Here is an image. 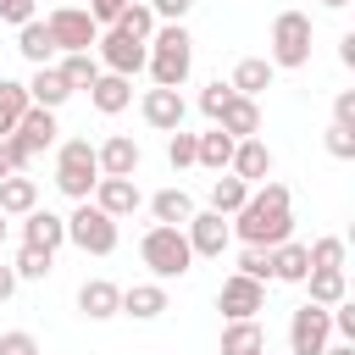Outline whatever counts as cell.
<instances>
[{
  "label": "cell",
  "instance_id": "6da1fadb",
  "mask_svg": "<svg viewBox=\"0 0 355 355\" xmlns=\"http://www.w3.org/2000/svg\"><path fill=\"white\" fill-rule=\"evenodd\" d=\"M233 233L250 244V250H277L294 239V205H288V189L283 183H261L250 189V200L233 211Z\"/></svg>",
  "mask_w": 355,
  "mask_h": 355
},
{
  "label": "cell",
  "instance_id": "7a4b0ae2",
  "mask_svg": "<svg viewBox=\"0 0 355 355\" xmlns=\"http://www.w3.org/2000/svg\"><path fill=\"white\" fill-rule=\"evenodd\" d=\"M150 78H155V89H183L189 83V67H194V39H189V28L183 22H161L155 33H150Z\"/></svg>",
  "mask_w": 355,
  "mask_h": 355
},
{
  "label": "cell",
  "instance_id": "3957f363",
  "mask_svg": "<svg viewBox=\"0 0 355 355\" xmlns=\"http://www.w3.org/2000/svg\"><path fill=\"white\" fill-rule=\"evenodd\" d=\"M139 261L155 272V283H172V277H183L189 266H194V250H189V239H183V227H150L144 239H139Z\"/></svg>",
  "mask_w": 355,
  "mask_h": 355
},
{
  "label": "cell",
  "instance_id": "277c9868",
  "mask_svg": "<svg viewBox=\"0 0 355 355\" xmlns=\"http://www.w3.org/2000/svg\"><path fill=\"white\" fill-rule=\"evenodd\" d=\"M94 183H100V161H94V144L89 139H67L61 144V155H55V189L67 194V200H89L94 194Z\"/></svg>",
  "mask_w": 355,
  "mask_h": 355
},
{
  "label": "cell",
  "instance_id": "5b68a950",
  "mask_svg": "<svg viewBox=\"0 0 355 355\" xmlns=\"http://www.w3.org/2000/svg\"><path fill=\"white\" fill-rule=\"evenodd\" d=\"M266 61L283 67V72H294V67L311 61V17L305 11H277V22H272V55Z\"/></svg>",
  "mask_w": 355,
  "mask_h": 355
},
{
  "label": "cell",
  "instance_id": "8992f818",
  "mask_svg": "<svg viewBox=\"0 0 355 355\" xmlns=\"http://www.w3.org/2000/svg\"><path fill=\"white\" fill-rule=\"evenodd\" d=\"M44 28H50V39H55L61 55H78V50H94L100 44V28H94V17L83 6H55L44 17Z\"/></svg>",
  "mask_w": 355,
  "mask_h": 355
},
{
  "label": "cell",
  "instance_id": "52a82bcc",
  "mask_svg": "<svg viewBox=\"0 0 355 355\" xmlns=\"http://www.w3.org/2000/svg\"><path fill=\"white\" fill-rule=\"evenodd\" d=\"M67 239H72L83 255H111V250H116V222H111L100 205L83 200V205L67 216Z\"/></svg>",
  "mask_w": 355,
  "mask_h": 355
},
{
  "label": "cell",
  "instance_id": "ba28073f",
  "mask_svg": "<svg viewBox=\"0 0 355 355\" xmlns=\"http://www.w3.org/2000/svg\"><path fill=\"white\" fill-rule=\"evenodd\" d=\"M216 311H222L227 322H255V311H266V283H255V277H244V272L222 277Z\"/></svg>",
  "mask_w": 355,
  "mask_h": 355
},
{
  "label": "cell",
  "instance_id": "9c48e42d",
  "mask_svg": "<svg viewBox=\"0 0 355 355\" xmlns=\"http://www.w3.org/2000/svg\"><path fill=\"white\" fill-rule=\"evenodd\" d=\"M327 338H333V316L305 300V305L288 316V349H294V355H322Z\"/></svg>",
  "mask_w": 355,
  "mask_h": 355
},
{
  "label": "cell",
  "instance_id": "30bf717a",
  "mask_svg": "<svg viewBox=\"0 0 355 355\" xmlns=\"http://www.w3.org/2000/svg\"><path fill=\"white\" fill-rule=\"evenodd\" d=\"M94 50H100V72H116V78H133V72H144V61H150V44H139V39L116 33V28H105Z\"/></svg>",
  "mask_w": 355,
  "mask_h": 355
},
{
  "label": "cell",
  "instance_id": "8fae6325",
  "mask_svg": "<svg viewBox=\"0 0 355 355\" xmlns=\"http://www.w3.org/2000/svg\"><path fill=\"white\" fill-rule=\"evenodd\" d=\"M183 239H189V250H194V255H222V250L233 244V222H227V216H216V211H194V216H189V227H183Z\"/></svg>",
  "mask_w": 355,
  "mask_h": 355
},
{
  "label": "cell",
  "instance_id": "7c38bea8",
  "mask_svg": "<svg viewBox=\"0 0 355 355\" xmlns=\"http://www.w3.org/2000/svg\"><path fill=\"white\" fill-rule=\"evenodd\" d=\"M139 111H144V122L155 128V133H178L183 128V94L178 89H144V100H139Z\"/></svg>",
  "mask_w": 355,
  "mask_h": 355
},
{
  "label": "cell",
  "instance_id": "4fadbf2b",
  "mask_svg": "<svg viewBox=\"0 0 355 355\" xmlns=\"http://www.w3.org/2000/svg\"><path fill=\"white\" fill-rule=\"evenodd\" d=\"M139 139H128V133H111L105 144H94V161H100V178H133L139 172Z\"/></svg>",
  "mask_w": 355,
  "mask_h": 355
},
{
  "label": "cell",
  "instance_id": "5bb4252c",
  "mask_svg": "<svg viewBox=\"0 0 355 355\" xmlns=\"http://www.w3.org/2000/svg\"><path fill=\"white\" fill-rule=\"evenodd\" d=\"M89 205H100L111 222H122V216L139 211V183H133V178H100L94 194H89Z\"/></svg>",
  "mask_w": 355,
  "mask_h": 355
},
{
  "label": "cell",
  "instance_id": "9a60e30c",
  "mask_svg": "<svg viewBox=\"0 0 355 355\" xmlns=\"http://www.w3.org/2000/svg\"><path fill=\"white\" fill-rule=\"evenodd\" d=\"M22 244L28 250H44V255H55L61 244H67V216H55V211H28L22 216Z\"/></svg>",
  "mask_w": 355,
  "mask_h": 355
},
{
  "label": "cell",
  "instance_id": "2e32d148",
  "mask_svg": "<svg viewBox=\"0 0 355 355\" xmlns=\"http://www.w3.org/2000/svg\"><path fill=\"white\" fill-rule=\"evenodd\" d=\"M227 172L239 178V183H266V172H272V150H266V139H239L233 144V161H227Z\"/></svg>",
  "mask_w": 355,
  "mask_h": 355
},
{
  "label": "cell",
  "instance_id": "e0dca14e",
  "mask_svg": "<svg viewBox=\"0 0 355 355\" xmlns=\"http://www.w3.org/2000/svg\"><path fill=\"white\" fill-rule=\"evenodd\" d=\"M22 89H28V105H39V111H61V105L72 100L67 78L55 72V61H50V67H33V78H28Z\"/></svg>",
  "mask_w": 355,
  "mask_h": 355
},
{
  "label": "cell",
  "instance_id": "ac0fdd59",
  "mask_svg": "<svg viewBox=\"0 0 355 355\" xmlns=\"http://www.w3.org/2000/svg\"><path fill=\"white\" fill-rule=\"evenodd\" d=\"M78 311H83L89 322H111V316L122 311V288H116L111 277H89V283L78 288Z\"/></svg>",
  "mask_w": 355,
  "mask_h": 355
},
{
  "label": "cell",
  "instance_id": "d6986e66",
  "mask_svg": "<svg viewBox=\"0 0 355 355\" xmlns=\"http://www.w3.org/2000/svg\"><path fill=\"white\" fill-rule=\"evenodd\" d=\"M89 100H94V111H100V116H116V111H128V105H133V78L100 72V78L89 83Z\"/></svg>",
  "mask_w": 355,
  "mask_h": 355
},
{
  "label": "cell",
  "instance_id": "ffe728a7",
  "mask_svg": "<svg viewBox=\"0 0 355 355\" xmlns=\"http://www.w3.org/2000/svg\"><path fill=\"white\" fill-rule=\"evenodd\" d=\"M211 128H222L227 139H261V105H255V100H244V94H233V100H227V111H222Z\"/></svg>",
  "mask_w": 355,
  "mask_h": 355
},
{
  "label": "cell",
  "instance_id": "44dd1931",
  "mask_svg": "<svg viewBox=\"0 0 355 355\" xmlns=\"http://www.w3.org/2000/svg\"><path fill=\"white\" fill-rule=\"evenodd\" d=\"M272 78H277V67H272L266 55H244V61L233 67L227 89H233V94H244V100H255L261 89H272Z\"/></svg>",
  "mask_w": 355,
  "mask_h": 355
},
{
  "label": "cell",
  "instance_id": "7402d4cb",
  "mask_svg": "<svg viewBox=\"0 0 355 355\" xmlns=\"http://www.w3.org/2000/svg\"><path fill=\"white\" fill-rule=\"evenodd\" d=\"M161 311H166V288H161V283H133V288H122V311H116V316L155 322Z\"/></svg>",
  "mask_w": 355,
  "mask_h": 355
},
{
  "label": "cell",
  "instance_id": "603a6c76",
  "mask_svg": "<svg viewBox=\"0 0 355 355\" xmlns=\"http://www.w3.org/2000/svg\"><path fill=\"white\" fill-rule=\"evenodd\" d=\"M17 50H22L28 67H50V61H55V39H50V28H44L39 17L17 28Z\"/></svg>",
  "mask_w": 355,
  "mask_h": 355
},
{
  "label": "cell",
  "instance_id": "cb8c5ba5",
  "mask_svg": "<svg viewBox=\"0 0 355 355\" xmlns=\"http://www.w3.org/2000/svg\"><path fill=\"white\" fill-rule=\"evenodd\" d=\"M233 144H239V139H227L222 128H211V133H194V166H205V172H227V161H233Z\"/></svg>",
  "mask_w": 355,
  "mask_h": 355
},
{
  "label": "cell",
  "instance_id": "d4e9b609",
  "mask_svg": "<svg viewBox=\"0 0 355 355\" xmlns=\"http://www.w3.org/2000/svg\"><path fill=\"white\" fill-rule=\"evenodd\" d=\"M33 205H39V183L33 178H22V172L0 178V216H28Z\"/></svg>",
  "mask_w": 355,
  "mask_h": 355
},
{
  "label": "cell",
  "instance_id": "484cf974",
  "mask_svg": "<svg viewBox=\"0 0 355 355\" xmlns=\"http://www.w3.org/2000/svg\"><path fill=\"white\" fill-rule=\"evenodd\" d=\"M272 277H277V283H305V277H311V255H305V244H294V239L277 244V250H272Z\"/></svg>",
  "mask_w": 355,
  "mask_h": 355
},
{
  "label": "cell",
  "instance_id": "4316f807",
  "mask_svg": "<svg viewBox=\"0 0 355 355\" xmlns=\"http://www.w3.org/2000/svg\"><path fill=\"white\" fill-rule=\"evenodd\" d=\"M222 355H266L261 322H227L222 327Z\"/></svg>",
  "mask_w": 355,
  "mask_h": 355
},
{
  "label": "cell",
  "instance_id": "83f0119b",
  "mask_svg": "<svg viewBox=\"0 0 355 355\" xmlns=\"http://www.w3.org/2000/svg\"><path fill=\"white\" fill-rule=\"evenodd\" d=\"M150 211H155V222H161V227H189V216H194V200H189L183 189H161V194L150 200Z\"/></svg>",
  "mask_w": 355,
  "mask_h": 355
},
{
  "label": "cell",
  "instance_id": "f1b7e54d",
  "mask_svg": "<svg viewBox=\"0 0 355 355\" xmlns=\"http://www.w3.org/2000/svg\"><path fill=\"white\" fill-rule=\"evenodd\" d=\"M111 28H116V33H128V39H139V44H150V33H155L161 22H155V11H150L144 0H128V6H122V17H116Z\"/></svg>",
  "mask_w": 355,
  "mask_h": 355
},
{
  "label": "cell",
  "instance_id": "f546056e",
  "mask_svg": "<svg viewBox=\"0 0 355 355\" xmlns=\"http://www.w3.org/2000/svg\"><path fill=\"white\" fill-rule=\"evenodd\" d=\"M244 200H250V183H239L233 172H216V178H211V211H216V216H233Z\"/></svg>",
  "mask_w": 355,
  "mask_h": 355
},
{
  "label": "cell",
  "instance_id": "4dcf8cb0",
  "mask_svg": "<svg viewBox=\"0 0 355 355\" xmlns=\"http://www.w3.org/2000/svg\"><path fill=\"white\" fill-rule=\"evenodd\" d=\"M55 72L67 78V89L78 94V89H89L94 78H100V61H94V50H78V55H61L55 61Z\"/></svg>",
  "mask_w": 355,
  "mask_h": 355
},
{
  "label": "cell",
  "instance_id": "1f68e13d",
  "mask_svg": "<svg viewBox=\"0 0 355 355\" xmlns=\"http://www.w3.org/2000/svg\"><path fill=\"white\" fill-rule=\"evenodd\" d=\"M305 288H311V305H322V311H333L338 300H349L344 272H311V277H305Z\"/></svg>",
  "mask_w": 355,
  "mask_h": 355
},
{
  "label": "cell",
  "instance_id": "d6a6232c",
  "mask_svg": "<svg viewBox=\"0 0 355 355\" xmlns=\"http://www.w3.org/2000/svg\"><path fill=\"white\" fill-rule=\"evenodd\" d=\"M22 111H28V89L17 78H0V139H11V128L22 122Z\"/></svg>",
  "mask_w": 355,
  "mask_h": 355
},
{
  "label": "cell",
  "instance_id": "836d02e7",
  "mask_svg": "<svg viewBox=\"0 0 355 355\" xmlns=\"http://www.w3.org/2000/svg\"><path fill=\"white\" fill-rule=\"evenodd\" d=\"M305 255H311V272H344V255H349V250H344V239L327 233V239L305 244Z\"/></svg>",
  "mask_w": 355,
  "mask_h": 355
},
{
  "label": "cell",
  "instance_id": "e575fe53",
  "mask_svg": "<svg viewBox=\"0 0 355 355\" xmlns=\"http://www.w3.org/2000/svg\"><path fill=\"white\" fill-rule=\"evenodd\" d=\"M50 266H55V255H44V250H17V261H11V272L17 277H28V283H39V277H50Z\"/></svg>",
  "mask_w": 355,
  "mask_h": 355
},
{
  "label": "cell",
  "instance_id": "d590c367",
  "mask_svg": "<svg viewBox=\"0 0 355 355\" xmlns=\"http://www.w3.org/2000/svg\"><path fill=\"white\" fill-rule=\"evenodd\" d=\"M322 144H327V155H333V161H355V128H338V122H327Z\"/></svg>",
  "mask_w": 355,
  "mask_h": 355
},
{
  "label": "cell",
  "instance_id": "8d00e7d4",
  "mask_svg": "<svg viewBox=\"0 0 355 355\" xmlns=\"http://www.w3.org/2000/svg\"><path fill=\"white\" fill-rule=\"evenodd\" d=\"M227 100H233V89H227V83H222V78H216V83H205V89H200V111H205V116H211V122H216V116H222V111H227Z\"/></svg>",
  "mask_w": 355,
  "mask_h": 355
},
{
  "label": "cell",
  "instance_id": "74e56055",
  "mask_svg": "<svg viewBox=\"0 0 355 355\" xmlns=\"http://www.w3.org/2000/svg\"><path fill=\"white\" fill-rule=\"evenodd\" d=\"M166 161H172V172H183V166H194V133H172L166 139Z\"/></svg>",
  "mask_w": 355,
  "mask_h": 355
},
{
  "label": "cell",
  "instance_id": "f35d334b",
  "mask_svg": "<svg viewBox=\"0 0 355 355\" xmlns=\"http://www.w3.org/2000/svg\"><path fill=\"white\" fill-rule=\"evenodd\" d=\"M239 272H244V277H255V283H266V277H272V250H250V244H244Z\"/></svg>",
  "mask_w": 355,
  "mask_h": 355
},
{
  "label": "cell",
  "instance_id": "ab89813d",
  "mask_svg": "<svg viewBox=\"0 0 355 355\" xmlns=\"http://www.w3.org/2000/svg\"><path fill=\"white\" fill-rule=\"evenodd\" d=\"M0 355H39V338L22 333V327H11V333H0Z\"/></svg>",
  "mask_w": 355,
  "mask_h": 355
},
{
  "label": "cell",
  "instance_id": "60d3db41",
  "mask_svg": "<svg viewBox=\"0 0 355 355\" xmlns=\"http://www.w3.org/2000/svg\"><path fill=\"white\" fill-rule=\"evenodd\" d=\"M33 17H39V0H0V22H17V28H22V22H33Z\"/></svg>",
  "mask_w": 355,
  "mask_h": 355
},
{
  "label": "cell",
  "instance_id": "b9f144b4",
  "mask_svg": "<svg viewBox=\"0 0 355 355\" xmlns=\"http://www.w3.org/2000/svg\"><path fill=\"white\" fill-rule=\"evenodd\" d=\"M150 11H155V22H183L194 11V0H150Z\"/></svg>",
  "mask_w": 355,
  "mask_h": 355
},
{
  "label": "cell",
  "instance_id": "7bdbcfd3",
  "mask_svg": "<svg viewBox=\"0 0 355 355\" xmlns=\"http://www.w3.org/2000/svg\"><path fill=\"white\" fill-rule=\"evenodd\" d=\"M333 122H338V128H355V89H338V100H333Z\"/></svg>",
  "mask_w": 355,
  "mask_h": 355
},
{
  "label": "cell",
  "instance_id": "ee69618b",
  "mask_svg": "<svg viewBox=\"0 0 355 355\" xmlns=\"http://www.w3.org/2000/svg\"><path fill=\"white\" fill-rule=\"evenodd\" d=\"M338 61H344V67H355V33H344V39H338Z\"/></svg>",
  "mask_w": 355,
  "mask_h": 355
},
{
  "label": "cell",
  "instance_id": "f6af8a7d",
  "mask_svg": "<svg viewBox=\"0 0 355 355\" xmlns=\"http://www.w3.org/2000/svg\"><path fill=\"white\" fill-rule=\"evenodd\" d=\"M11 294H17V272H11V266H0V300H11Z\"/></svg>",
  "mask_w": 355,
  "mask_h": 355
},
{
  "label": "cell",
  "instance_id": "bcb514c9",
  "mask_svg": "<svg viewBox=\"0 0 355 355\" xmlns=\"http://www.w3.org/2000/svg\"><path fill=\"white\" fill-rule=\"evenodd\" d=\"M11 172H17V166H11V150L0 144V178H11Z\"/></svg>",
  "mask_w": 355,
  "mask_h": 355
},
{
  "label": "cell",
  "instance_id": "7dc6e473",
  "mask_svg": "<svg viewBox=\"0 0 355 355\" xmlns=\"http://www.w3.org/2000/svg\"><path fill=\"white\" fill-rule=\"evenodd\" d=\"M322 355H355V344H327Z\"/></svg>",
  "mask_w": 355,
  "mask_h": 355
},
{
  "label": "cell",
  "instance_id": "c3c4849f",
  "mask_svg": "<svg viewBox=\"0 0 355 355\" xmlns=\"http://www.w3.org/2000/svg\"><path fill=\"white\" fill-rule=\"evenodd\" d=\"M322 6H327V11H344V6H349V0H322Z\"/></svg>",
  "mask_w": 355,
  "mask_h": 355
},
{
  "label": "cell",
  "instance_id": "681fc988",
  "mask_svg": "<svg viewBox=\"0 0 355 355\" xmlns=\"http://www.w3.org/2000/svg\"><path fill=\"white\" fill-rule=\"evenodd\" d=\"M67 6H89V0H67Z\"/></svg>",
  "mask_w": 355,
  "mask_h": 355
},
{
  "label": "cell",
  "instance_id": "f907efd6",
  "mask_svg": "<svg viewBox=\"0 0 355 355\" xmlns=\"http://www.w3.org/2000/svg\"><path fill=\"white\" fill-rule=\"evenodd\" d=\"M0 239H6V216H0Z\"/></svg>",
  "mask_w": 355,
  "mask_h": 355
}]
</instances>
